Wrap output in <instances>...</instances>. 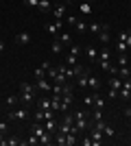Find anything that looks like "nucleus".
Listing matches in <instances>:
<instances>
[{
	"label": "nucleus",
	"mask_w": 131,
	"mask_h": 146,
	"mask_svg": "<svg viewBox=\"0 0 131 146\" xmlns=\"http://www.w3.org/2000/svg\"><path fill=\"white\" fill-rule=\"evenodd\" d=\"M20 100L24 105H31L35 100V87L31 83H20Z\"/></svg>",
	"instance_id": "f257e3e1"
},
{
	"label": "nucleus",
	"mask_w": 131,
	"mask_h": 146,
	"mask_svg": "<svg viewBox=\"0 0 131 146\" xmlns=\"http://www.w3.org/2000/svg\"><path fill=\"white\" fill-rule=\"evenodd\" d=\"M74 127H76L79 133H83V131L90 129V122H87V113L85 111H76L74 113Z\"/></svg>",
	"instance_id": "f03ea898"
},
{
	"label": "nucleus",
	"mask_w": 131,
	"mask_h": 146,
	"mask_svg": "<svg viewBox=\"0 0 131 146\" xmlns=\"http://www.w3.org/2000/svg\"><path fill=\"white\" fill-rule=\"evenodd\" d=\"M120 87H122V79L116 76V74H112V76H109V98H116V96H118Z\"/></svg>",
	"instance_id": "7ed1b4c3"
},
{
	"label": "nucleus",
	"mask_w": 131,
	"mask_h": 146,
	"mask_svg": "<svg viewBox=\"0 0 131 146\" xmlns=\"http://www.w3.org/2000/svg\"><path fill=\"white\" fill-rule=\"evenodd\" d=\"M7 120H29V109L22 107V109H11L9 111V116Z\"/></svg>",
	"instance_id": "20e7f679"
},
{
	"label": "nucleus",
	"mask_w": 131,
	"mask_h": 146,
	"mask_svg": "<svg viewBox=\"0 0 131 146\" xmlns=\"http://www.w3.org/2000/svg\"><path fill=\"white\" fill-rule=\"evenodd\" d=\"M61 24H63V20H55V22H53V24H46V26H44V29H46V31H48V33H50V35L55 37L57 33H59V31H61Z\"/></svg>",
	"instance_id": "39448f33"
},
{
	"label": "nucleus",
	"mask_w": 131,
	"mask_h": 146,
	"mask_svg": "<svg viewBox=\"0 0 131 146\" xmlns=\"http://www.w3.org/2000/svg\"><path fill=\"white\" fill-rule=\"evenodd\" d=\"M13 42H15V44H20V46H24V44H29V42H31V35H29L26 31H22V33H18V35L13 37Z\"/></svg>",
	"instance_id": "423d86ee"
},
{
	"label": "nucleus",
	"mask_w": 131,
	"mask_h": 146,
	"mask_svg": "<svg viewBox=\"0 0 131 146\" xmlns=\"http://www.w3.org/2000/svg\"><path fill=\"white\" fill-rule=\"evenodd\" d=\"M87 31H92V33H103V31H109L107 24H98V22H92V24L87 26Z\"/></svg>",
	"instance_id": "0eeeda50"
},
{
	"label": "nucleus",
	"mask_w": 131,
	"mask_h": 146,
	"mask_svg": "<svg viewBox=\"0 0 131 146\" xmlns=\"http://www.w3.org/2000/svg\"><path fill=\"white\" fill-rule=\"evenodd\" d=\"M57 39H59V42L63 44V46H70V44H72V37H70V33H61V31H59V33H57Z\"/></svg>",
	"instance_id": "6e6552de"
},
{
	"label": "nucleus",
	"mask_w": 131,
	"mask_h": 146,
	"mask_svg": "<svg viewBox=\"0 0 131 146\" xmlns=\"http://www.w3.org/2000/svg\"><path fill=\"white\" fill-rule=\"evenodd\" d=\"M87 79H90V70H85L83 74L76 76V85H79V87H87Z\"/></svg>",
	"instance_id": "1a4fd4ad"
},
{
	"label": "nucleus",
	"mask_w": 131,
	"mask_h": 146,
	"mask_svg": "<svg viewBox=\"0 0 131 146\" xmlns=\"http://www.w3.org/2000/svg\"><path fill=\"white\" fill-rule=\"evenodd\" d=\"M94 103H92V107H94V109H103V107H105V98H103V96H98V94H94Z\"/></svg>",
	"instance_id": "9d476101"
},
{
	"label": "nucleus",
	"mask_w": 131,
	"mask_h": 146,
	"mask_svg": "<svg viewBox=\"0 0 131 146\" xmlns=\"http://www.w3.org/2000/svg\"><path fill=\"white\" fill-rule=\"evenodd\" d=\"M118 39H120V42H125L127 46L131 48V31H122V33H118Z\"/></svg>",
	"instance_id": "9b49d317"
},
{
	"label": "nucleus",
	"mask_w": 131,
	"mask_h": 146,
	"mask_svg": "<svg viewBox=\"0 0 131 146\" xmlns=\"http://www.w3.org/2000/svg\"><path fill=\"white\" fill-rule=\"evenodd\" d=\"M85 55H87V59H90V61H96V57H98V50L94 48V46H87V48H85Z\"/></svg>",
	"instance_id": "f8f14e48"
},
{
	"label": "nucleus",
	"mask_w": 131,
	"mask_h": 146,
	"mask_svg": "<svg viewBox=\"0 0 131 146\" xmlns=\"http://www.w3.org/2000/svg\"><path fill=\"white\" fill-rule=\"evenodd\" d=\"M66 7H68L66 2H61V5H57V7H55V20H61V18H63V11H66Z\"/></svg>",
	"instance_id": "ddd939ff"
},
{
	"label": "nucleus",
	"mask_w": 131,
	"mask_h": 146,
	"mask_svg": "<svg viewBox=\"0 0 131 146\" xmlns=\"http://www.w3.org/2000/svg\"><path fill=\"white\" fill-rule=\"evenodd\" d=\"M37 90H42V92H48V90H53V87L48 85V79L44 76V79H37Z\"/></svg>",
	"instance_id": "4468645a"
},
{
	"label": "nucleus",
	"mask_w": 131,
	"mask_h": 146,
	"mask_svg": "<svg viewBox=\"0 0 131 146\" xmlns=\"http://www.w3.org/2000/svg\"><path fill=\"white\" fill-rule=\"evenodd\" d=\"M20 144H24V146H35V144H39V137H37L35 133H31V137H29V140H22Z\"/></svg>",
	"instance_id": "2eb2a0df"
},
{
	"label": "nucleus",
	"mask_w": 131,
	"mask_h": 146,
	"mask_svg": "<svg viewBox=\"0 0 131 146\" xmlns=\"http://www.w3.org/2000/svg\"><path fill=\"white\" fill-rule=\"evenodd\" d=\"M118 76H120V79H129V76H131V68L129 66H120Z\"/></svg>",
	"instance_id": "dca6fc26"
},
{
	"label": "nucleus",
	"mask_w": 131,
	"mask_h": 146,
	"mask_svg": "<svg viewBox=\"0 0 131 146\" xmlns=\"http://www.w3.org/2000/svg\"><path fill=\"white\" fill-rule=\"evenodd\" d=\"M50 50H53L55 55H59V52H61V50H63V44H61V42H59V39H57V37H55V42H53V46H50Z\"/></svg>",
	"instance_id": "f3484780"
},
{
	"label": "nucleus",
	"mask_w": 131,
	"mask_h": 146,
	"mask_svg": "<svg viewBox=\"0 0 131 146\" xmlns=\"http://www.w3.org/2000/svg\"><path fill=\"white\" fill-rule=\"evenodd\" d=\"M37 11H39V13H46V11H50V2H48V0H39Z\"/></svg>",
	"instance_id": "a211bd4d"
},
{
	"label": "nucleus",
	"mask_w": 131,
	"mask_h": 146,
	"mask_svg": "<svg viewBox=\"0 0 131 146\" xmlns=\"http://www.w3.org/2000/svg\"><path fill=\"white\" fill-rule=\"evenodd\" d=\"M44 131H46V127H44V124H31V133H35L37 137L44 133Z\"/></svg>",
	"instance_id": "6ab92c4d"
},
{
	"label": "nucleus",
	"mask_w": 131,
	"mask_h": 146,
	"mask_svg": "<svg viewBox=\"0 0 131 146\" xmlns=\"http://www.w3.org/2000/svg\"><path fill=\"white\" fill-rule=\"evenodd\" d=\"M68 55H74V57H79V55H81V46H79V44H70Z\"/></svg>",
	"instance_id": "aec40b11"
},
{
	"label": "nucleus",
	"mask_w": 131,
	"mask_h": 146,
	"mask_svg": "<svg viewBox=\"0 0 131 146\" xmlns=\"http://www.w3.org/2000/svg\"><path fill=\"white\" fill-rule=\"evenodd\" d=\"M87 87H92V90H98V87H100L98 79H96V76H92V74H90V79H87Z\"/></svg>",
	"instance_id": "412c9836"
},
{
	"label": "nucleus",
	"mask_w": 131,
	"mask_h": 146,
	"mask_svg": "<svg viewBox=\"0 0 131 146\" xmlns=\"http://www.w3.org/2000/svg\"><path fill=\"white\" fill-rule=\"evenodd\" d=\"M79 9H81L83 15H90V13H92V5H90V2H85V0L81 2V7H79Z\"/></svg>",
	"instance_id": "4be33fe9"
},
{
	"label": "nucleus",
	"mask_w": 131,
	"mask_h": 146,
	"mask_svg": "<svg viewBox=\"0 0 131 146\" xmlns=\"http://www.w3.org/2000/svg\"><path fill=\"white\" fill-rule=\"evenodd\" d=\"M109 57H112L109 48H103V50H100V57H96V61H109Z\"/></svg>",
	"instance_id": "5701e85b"
},
{
	"label": "nucleus",
	"mask_w": 131,
	"mask_h": 146,
	"mask_svg": "<svg viewBox=\"0 0 131 146\" xmlns=\"http://www.w3.org/2000/svg\"><path fill=\"white\" fill-rule=\"evenodd\" d=\"M37 109H50V98H42V100H37Z\"/></svg>",
	"instance_id": "b1692460"
},
{
	"label": "nucleus",
	"mask_w": 131,
	"mask_h": 146,
	"mask_svg": "<svg viewBox=\"0 0 131 146\" xmlns=\"http://www.w3.org/2000/svg\"><path fill=\"white\" fill-rule=\"evenodd\" d=\"M57 74H59V66H57V68H53V66H50L48 70H46V76H50L53 81L57 79Z\"/></svg>",
	"instance_id": "393cba45"
},
{
	"label": "nucleus",
	"mask_w": 131,
	"mask_h": 146,
	"mask_svg": "<svg viewBox=\"0 0 131 146\" xmlns=\"http://www.w3.org/2000/svg\"><path fill=\"white\" fill-rule=\"evenodd\" d=\"M85 72V68L83 66H79V63H76V66H72V79H76V76H79V74H83Z\"/></svg>",
	"instance_id": "a878e982"
},
{
	"label": "nucleus",
	"mask_w": 131,
	"mask_h": 146,
	"mask_svg": "<svg viewBox=\"0 0 131 146\" xmlns=\"http://www.w3.org/2000/svg\"><path fill=\"white\" fill-rule=\"evenodd\" d=\"M103 135H105V137H114V135H116V131H114V129L105 122V127H103Z\"/></svg>",
	"instance_id": "bb28decb"
},
{
	"label": "nucleus",
	"mask_w": 131,
	"mask_h": 146,
	"mask_svg": "<svg viewBox=\"0 0 131 146\" xmlns=\"http://www.w3.org/2000/svg\"><path fill=\"white\" fill-rule=\"evenodd\" d=\"M55 144H59V146H66V133H61V131H59V133L55 135Z\"/></svg>",
	"instance_id": "cd10ccee"
},
{
	"label": "nucleus",
	"mask_w": 131,
	"mask_h": 146,
	"mask_svg": "<svg viewBox=\"0 0 131 146\" xmlns=\"http://www.w3.org/2000/svg\"><path fill=\"white\" fill-rule=\"evenodd\" d=\"M44 127H46V131H50V133H53L55 129H59V127H57V120H46V124H44Z\"/></svg>",
	"instance_id": "c85d7f7f"
},
{
	"label": "nucleus",
	"mask_w": 131,
	"mask_h": 146,
	"mask_svg": "<svg viewBox=\"0 0 131 146\" xmlns=\"http://www.w3.org/2000/svg\"><path fill=\"white\" fill-rule=\"evenodd\" d=\"M76 31H79V33H85L87 31V24H85V20H76Z\"/></svg>",
	"instance_id": "c756f323"
},
{
	"label": "nucleus",
	"mask_w": 131,
	"mask_h": 146,
	"mask_svg": "<svg viewBox=\"0 0 131 146\" xmlns=\"http://www.w3.org/2000/svg\"><path fill=\"white\" fill-rule=\"evenodd\" d=\"M55 109H44V120H55Z\"/></svg>",
	"instance_id": "7c9ffc66"
},
{
	"label": "nucleus",
	"mask_w": 131,
	"mask_h": 146,
	"mask_svg": "<svg viewBox=\"0 0 131 146\" xmlns=\"http://www.w3.org/2000/svg\"><path fill=\"white\" fill-rule=\"evenodd\" d=\"M18 103H20V98L15 96V94H9V96H7V105H13V107H15Z\"/></svg>",
	"instance_id": "2f4dec72"
},
{
	"label": "nucleus",
	"mask_w": 131,
	"mask_h": 146,
	"mask_svg": "<svg viewBox=\"0 0 131 146\" xmlns=\"http://www.w3.org/2000/svg\"><path fill=\"white\" fill-rule=\"evenodd\" d=\"M44 76H46V68H44V66L35 68V79H44Z\"/></svg>",
	"instance_id": "473e14b6"
},
{
	"label": "nucleus",
	"mask_w": 131,
	"mask_h": 146,
	"mask_svg": "<svg viewBox=\"0 0 131 146\" xmlns=\"http://www.w3.org/2000/svg\"><path fill=\"white\" fill-rule=\"evenodd\" d=\"M116 48H118V52H127V50H129V46H127L125 42H120V39H118V42H116Z\"/></svg>",
	"instance_id": "72a5a7b5"
},
{
	"label": "nucleus",
	"mask_w": 131,
	"mask_h": 146,
	"mask_svg": "<svg viewBox=\"0 0 131 146\" xmlns=\"http://www.w3.org/2000/svg\"><path fill=\"white\" fill-rule=\"evenodd\" d=\"M66 66H68V68L76 66V57L74 55H68V57H66Z\"/></svg>",
	"instance_id": "f704fd0d"
},
{
	"label": "nucleus",
	"mask_w": 131,
	"mask_h": 146,
	"mask_svg": "<svg viewBox=\"0 0 131 146\" xmlns=\"http://www.w3.org/2000/svg\"><path fill=\"white\" fill-rule=\"evenodd\" d=\"M98 37H100V42H103V44H107V42H109V31H103Z\"/></svg>",
	"instance_id": "c9c22d12"
},
{
	"label": "nucleus",
	"mask_w": 131,
	"mask_h": 146,
	"mask_svg": "<svg viewBox=\"0 0 131 146\" xmlns=\"http://www.w3.org/2000/svg\"><path fill=\"white\" fill-rule=\"evenodd\" d=\"M118 61H120V66H127V63H129V59H127L125 52H120V55H118Z\"/></svg>",
	"instance_id": "e433bc0d"
},
{
	"label": "nucleus",
	"mask_w": 131,
	"mask_h": 146,
	"mask_svg": "<svg viewBox=\"0 0 131 146\" xmlns=\"http://www.w3.org/2000/svg\"><path fill=\"white\" fill-rule=\"evenodd\" d=\"M24 5H26V7H35V9H37L39 0H24Z\"/></svg>",
	"instance_id": "4c0bfd02"
},
{
	"label": "nucleus",
	"mask_w": 131,
	"mask_h": 146,
	"mask_svg": "<svg viewBox=\"0 0 131 146\" xmlns=\"http://www.w3.org/2000/svg\"><path fill=\"white\" fill-rule=\"evenodd\" d=\"M18 144H20L18 137H11V140H7V146H18Z\"/></svg>",
	"instance_id": "58836bf2"
},
{
	"label": "nucleus",
	"mask_w": 131,
	"mask_h": 146,
	"mask_svg": "<svg viewBox=\"0 0 131 146\" xmlns=\"http://www.w3.org/2000/svg\"><path fill=\"white\" fill-rule=\"evenodd\" d=\"M7 129H9V124H7V122H2V120H0V133L5 135V133H7Z\"/></svg>",
	"instance_id": "ea45409f"
},
{
	"label": "nucleus",
	"mask_w": 131,
	"mask_h": 146,
	"mask_svg": "<svg viewBox=\"0 0 131 146\" xmlns=\"http://www.w3.org/2000/svg\"><path fill=\"white\" fill-rule=\"evenodd\" d=\"M76 20H79L76 15H68V22H70V24H76Z\"/></svg>",
	"instance_id": "a19ab883"
},
{
	"label": "nucleus",
	"mask_w": 131,
	"mask_h": 146,
	"mask_svg": "<svg viewBox=\"0 0 131 146\" xmlns=\"http://www.w3.org/2000/svg\"><path fill=\"white\" fill-rule=\"evenodd\" d=\"M125 113H127V116H131V107H129V109H125Z\"/></svg>",
	"instance_id": "79ce46f5"
},
{
	"label": "nucleus",
	"mask_w": 131,
	"mask_h": 146,
	"mask_svg": "<svg viewBox=\"0 0 131 146\" xmlns=\"http://www.w3.org/2000/svg\"><path fill=\"white\" fill-rule=\"evenodd\" d=\"M63 2H66V5H68V7H70V5H72V0H63Z\"/></svg>",
	"instance_id": "37998d69"
},
{
	"label": "nucleus",
	"mask_w": 131,
	"mask_h": 146,
	"mask_svg": "<svg viewBox=\"0 0 131 146\" xmlns=\"http://www.w3.org/2000/svg\"><path fill=\"white\" fill-rule=\"evenodd\" d=\"M85 2H90V5H92V0H85Z\"/></svg>",
	"instance_id": "c03bdc74"
},
{
	"label": "nucleus",
	"mask_w": 131,
	"mask_h": 146,
	"mask_svg": "<svg viewBox=\"0 0 131 146\" xmlns=\"http://www.w3.org/2000/svg\"><path fill=\"white\" fill-rule=\"evenodd\" d=\"M129 98H131V94H129Z\"/></svg>",
	"instance_id": "a18cd8bd"
}]
</instances>
